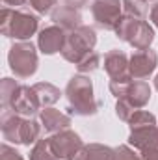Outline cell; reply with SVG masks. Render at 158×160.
<instances>
[{"instance_id": "obj_14", "label": "cell", "mask_w": 158, "mask_h": 160, "mask_svg": "<svg viewBox=\"0 0 158 160\" xmlns=\"http://www.w3.org/2000/svg\"><path fill=\"white\" fill-rule=\"evenodd\" d=\"M52 21L54 24H58L60 28H63L65 32H71V30H77L78 26H82V13L77 8H71V6H58L52 13Z\"/></svg>"}, {"instance_id": "obj_32", "label": "cell", "mask_w": 158, "mask_h": 160, "mask_svg": "<svg viewBox=\"0 0 158 160\" xmlns=\"http://www.w3.org/2000/svg\"><path fill=\"white\" fill-rule=\"evenodd\" d=\"M89 0H63L65 6H71V8H77V9H82L84 6H87Z\"/></svg>"}, {"instance_id": "obj_5", "label": "cell", "mask_w": 158, "mask_h": 160, "mask_svg": "<svg viewBox=\"0 0 158 160\" xmlns=\"http://www.w3.org/2000/svg\"><path fill=\"white\" fill-rule=\"evenodd\" d=\"M97 45V34L91 26H78L77 30H71L67 32L65 36V43H63V48H62V56L65 62L69 63H78L80 60L89 54Z\"/></svg>"}, {"instance_id": "obj_21", "label": "cell", "mask_w": 158, "mask_h": 160, "mask_svg": "<svg viewBox=\"0 0 158 160\" xmlns=\"http://www.w3.org/2000/svg\"><path fill=\"white\" fill-rule=\"evenodd\" d=\"M149 2L147 0H123V15L145 21L147 13H149Z\"/></svg>"}, {"instance_id": "obj_15", "label": "cell", "mask_w": 158, "mask_h": 160, "mask_svg": "<svg viewBox=\"0 0 158 160\" xmlns=\"http://www.w3.org/2000/svg\"><path fill=\"white\" fill-rule=\"evenodd\" d=\"M123 99H126L134 108L141 110L149 101H151V86L145 80H132L130 86L126 88Z\"/></svg>"}, {"instance_id": "obj_4", "label": "cell", "mask_w": 158, "mask_h": 160, "mask_svg": "<svg viewBox=\"0 0 158 160\" xmlns=\"http://www.w3.org/2000/svg\"><path fill=\"white\" fill-rule=\"evenodd\" d=\"M7 63L17 78L24 80L34 77L37 71V65H39L37 50H36L34 43L32 41H15L7 52Z\"/></svg>"}, {"instance_id": "obj_3", "label": "cell", "mask_w": 158, "mask_h": 160, "mask_svg": "<svg viewBox=\"0 0 158 160\" xmlns=\"http://www.w3.org/2000/svg\"><path fill=\"white\" fill-rule=\"evenodd\" d=\"M39 30V15L28 9L4 8L0 13V32L15 41H28Z\"/></svg>"}, {"instance_id": "obj_30", "label": "cell", "mask_w": 158, "mask_h": 160, "mask_svg": "<svg viewBox=\"0 0 158 160\" xmlns=\"http://www.w3.org/2000/svg\"><path fill=\"white\" fill-rule=\"evenodd\" d=\"M4 8H13V9H19L21 6L28 4V0H2Z\"/></svg>"}, {"instance_id": "obj_10", "label": "cell", "mask_w": 158, "mask_h": 160, "mask_svg": "<svg viewBox=\"0 0 158 160\" xmlns=\"http://www.w3.org/2000/svg\"><path fill=\"white\" fill-rule=\"evenodd\" d=\"M65 36L67 32L63 28H60L58 24H50V26H45L39 30V36H37V47L43 54L47 56H52L56 52H62L63 48V43H65Z\"/></svg>"}, {"instance_id": "obj_1", "label": "cell", "mask_w": 158, "mask_h": 160, "mask_svg": "<svg viewBox=\"0 0 158 160\" xmlns=\"http://www.w3.org/2000/svg\"><path fill=\"white\" fill-rule=\"evenodd\" d=\"M0 130L4 140L13 142L17 145H32L41 140L43 125L34 118H24L15 114L13 110H4L0 118Z\"/></svg>"}, {"instance_id": "obj_13", "label": "cell", "mask_w": 158, "mask_h": 160, "mask_svg": "<svg viewBox=\"0 0 158 160\" xmlns=\"http://www.w3.org/2000/svg\"><path fill=\"white\" fill-rule=\"evenodd\" d=\"M39 121H41V125H43V128L47 132H50V134H56V132L65 130V128L71 127V116H67V114L52 108V106L41 110Z\"/></svg>"}, {"instance_id": "obj_7", "label": "cell", "mask_w": 158, "mask_h": 160, "mask_svg": "<svg viewBox=\"0 0 158 160\" xmlns=\"http://www.w3.org/2000/svg\"><path fill=\"white\" fill-rule=\"evenodd\" d=\"M48 142H50V147H52L54 155L58 157V160H73L77 157V153L84 147L82 138L71 128L50 134Z\"/></svg>"}, {"instance_id": "obj_12", "label": "cell", "mask_w": 158, "mask_h": 160, "mask_svg": "<svg viewBox=\"0 0 158 160\" xmlns=\"http://www.w3.org/2000/svg\"><path fill=\"white\" fill-rule=\"evenodd\" d=\"M128 143L143 153L147 149L158 147V125H141V127H132L130 128V136H128Z\"/></svg>"}, {"instance_id": "obj_27", "label": "cell", "mask_w": 158, "mask_h": 160, "mask_svg": "<svg viewBox=\"0 0 158 160\" xmlns=\"http://www.w3.org/2000/svg\"><path fill=\"white\" fill-rule=\"evenodd\" d=\"M116 160H143L141 153H138L132 145H119L116 147Z\"/></svg>"}, {"instance_id": "obj_17", "label": "cell", "mask_w": 158, "mask_h": 160, "mask_svg": "<svg viewBox=\"0 0 158 160\" xmlns=\"http://www.w3.org/2000/svg\"><path fill=\"white\" fill-rule=\"evenodd\" d=\"M153 41H155V30H153V26L147 21H141L138 24L134 36L130 38L128 45L134 50H145V48H151V43Z\"/></svg>"}, {"instance_id": "obj_28", "label": "cell", "mask_w": 158, "mask_h": 160, "mask_svg": "<svg viewBox=\"0 0 158 160\" xmlns=\"http://www.w3.org/2000/svg\"><path fill=\"white\" fill-rule=\"evenodd\" d=\"M0 160H24V158H22V155L15 147H11L7 143H2V147H0Z\"/></svg>"}, {"instance_id": "obj_16", "label": "cell", "mask_w": 158, "mask_h": 160, "mask_svg": "<svg viewBox=\"0 0 158 160\" xmlns=\"http://www.w3.org/2000/svg\"><path fill=\"white\" fill-rule=\"evenodd\" d=\"M73 160H116V149L102 143L84 145Z\"/></svg>"}, {"instance_id": "obj_11", "label": "cell", "mask_w": 158, "mask_h": 160, "mask_svg": "<svg viewBox=\"0 0 158 160\" xmlns=\"http://www.w3.org/2000/svg\"><path fill=\"white\" fill-rule=\"evenodd\" d=\"M130 58L123 50H108L104 54V71L108 73L110 80H134L128 71Z\"/></svg>"}, {"instance_id": "obj_6", "label": "cell", "mask_w": 158, "mask_h": 160, "mask_svg": "<svg viewBox=\"0 0 158 160\" xmlns=\"http://www.w3.org/2000/svg\"><path fill=\"white\" fill-rule=\"evenodd\" d=\"M91 15L97 28L114 32L123 17V0H91Z\"/></svg>"}, {"instance_id": "obj_26", "label": "cell", "mask_w": 158, "mask_h": 160, "mask_svg": "<svg viewBox=\"0 0 158 160\" xmlns=\"http://www.w3.org/2000/svg\"><path fill=\"white\" fill-rule=\"evenodd\" d=\"M30 8L37 13V15H47L52 13L58 8V0H28Z\"/></svg>"}, {"instance_id": "obj_24", "label": "cell", "mask_w": 158, "mask_h": 160, "mask_svg": "<svg viewBox=\"0 0 158 160\" xmlns=\"http://www.w3.org/2000/svg\"><path fill=\"white\" fill-rule=\"evenodd\" d=\"M153 123H156L155 114H151V112H147V110H136V112H134V116H132V118H130V121H128V127L132 128V127L153 125Z\"/></svg>"}, {"instance_id": "obj_31", "label": "cell", "mask_w": 158, "mask_h": 160, "mask_svg": "<svg viewBox=\"0 0 158 160\" xmlns=\"http://www.w3.org/2000/svg\"><path fill=\"white\" fill-rule=\"evenodd\" d=\"M141 158L143 160H158V147H153V149H147L141 153Z\"/></svg>"}, {"instance_id": "obj_19", "label": "cell", "mask_w": 158, "mask_h": 160, "mask_svg": "<svg viewBox=\"0 0 158 160\" xmlns=\"http://www.w3.org/2000/svg\"><path fill=\"white\" fill-rule=\"evenodd\" d=\"M21 86L22 84H19L17 80H13V78H7V77L2 78V84H0V99H2V108L4 110H7L11 106V102L17 97Z\"/></svg>"}, {"instance_id": "obj_22", "label": "cell", "mask_w": 158, "mask_h": 160, "mask_svg": "<svg viewBox=\"0 0 158 160\" xmlns=\"http://www.w3.org/2000/svg\"><path fill=\"white\" fill-rule=\"evenodd\" d=\"M30 160H58L50 147L48 138H41L34 143V147L30 149Z\"/></svg>"}, {"instance_id": "obj_29", "label": "cell", "mask_w": 158, "mask_h": 160, "mask_svg": "<svg viewBox=\"0 0 158 160\" xmlns=\"http://www.w3.org/2000/svg\"><path fill=\"white\" fill-rule=\"evenodd\" d=\"M130 82L132 80H110V91H112V95H116V97H123L125 95V91H126V88L130 86Z\"/></svg>"}, {"instance_id": "obj_18", "label": "cell", "mask_w": 158, "mask_h": 160, "mask_svg": "<svg viewBox=\"0 0 158 160\" xmlns=\"http://www.w3.org/2000/svg\"><path fill=\"white\" fill-rule=\"evenodd\" d=\"M32 88H34V91H36V95H37V99H39L41 108H48V106H52L54 102L60 101L62 91H60L54 84H50V82H37V84H34Z\"/></svg>"}, {"instance_id": "obj_8", "label": "cell", "mask_w": 158, "mask_h": 160, "mask_svg": "<svg viewBox=\"0 0 158 160\" xmlns=\"http://www.w3.org/2000/svg\"><path fill=\"white\" fill-rule=\"evenodd\" d=\"M158 65V54L153 48L145 50H134L128 62V71L134 80H145L149 78Z\"/></svg>"}, {"instance_id": "obj_25", "label": "cell", "mask_w": 158, "mask_h": 160, "mask_svg": "<svg viewBox=\"0 0 158 160\" xmlns=\"http://www.w3.org/2000/svg\"><path fill=\"white\" fill-rule=\"evenodd\" d=\"M138 108H134L126 99H123V97H119L117 102H116V114H117V118L121 121H130V118L134 116V112H136Z\"/></svg>"}, {"instance_id": "obj_33", "label": "cell", "mask_w": 158, "mask_h": 160, "mask_svg": "<svg viewBox=\"0 0 158 160\" xmlns=\"http://www.w3.org/2000/svg\"><path fill=\"white\" fill-rule=\"evenodd\" d=\"M149 19H151V22L158 28V2L151 8V11H149Z\"/></svg>"}, {"instance_id": "obj_2", "label": "cell", "mask_w": 158, "mask_h": 160, "mask_svg": "<svg viewBox=\"0 0 158 160\" xmlns=\"http://www.w3.org/2000/svg\"><path fill=\"white\" fill-rule=\"evenodd\" d=\"M65 97H67V110L69 114L75 116H95L99 112V101L93 95V82L87 75H75L67 82L65 88Z\"/></svg>"}, {"instance_id": "obj_20", "label": "cell", "mask_w": 158, "mask_h": 160, "mask_svg": "<svg viewBox=\"0 0 158 160\" xmlns=\"http://www.w3.org/2000/svg\"><path fill=\"white\" fill-rule=\"evenodd\" d=\"M141 21L140 19H134V17H128V15H123L121 19H119L117 26H116V36H117V39L121 41H130V38L134 36V32H136V28H138V24H140Z\"/></svg>"}, {"instance_id": "obj_23", "label": "cell", "mask_w": 158, "mask_h": 160, "mask_svg": "<svg viewBox=\"0 0 158 160\" xmlns=\"http://www.w3.org/2000/svg\"><path fill=\"white\" fill-rule=\"evenodd\" d=\"M101 67V54L91 50L89 54H86L78 63H77V69H78L80 75H89V73H95L97 69Z\"/></svg>"}, {"instance_id": "obj_34", "label": "cell", "mask_w": 158, "mask_h": 160, "mask_svg": "<svg viewBox=\"0 0 158 160\" xmlns=\"http://www.w3.org/2000/svg\"><path fill=\"white\" fill-rule=\"evenodd\" d=\"M155 88L158 89V75H156V78H155Z\"/></svg>"}, {"instance_id": "obj_35", "label": "cell", "mask_w": 158, "mask_h": 160, "mask_svg": "<svg viewBox=\"0 0 158 160\" xmlns=\"http://www.w3.org/2000/svg\"><path fill=\"white\" fill-rule=\"evenodd\" d=\"M147 2H153V0H147Z\"/></svg>"}, {"instance_id": "obj_9", "label": "cell", "mask_w": 158, "mask_h": 160, "mask_svg": "<svg viewBox=\"0 0 158 160\" xmlns=\"http://www.w3.org/2000/svg\"><path fill=\"white\" fill-rule=\"evenodd\" d=\"M7 110H13L15 114L19 116H24V118H34L36 114H41V104H39V99L34 91L32 86H21L17 97L13 99L11 106Z\"/></svg>"}]
</instances>
